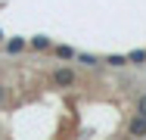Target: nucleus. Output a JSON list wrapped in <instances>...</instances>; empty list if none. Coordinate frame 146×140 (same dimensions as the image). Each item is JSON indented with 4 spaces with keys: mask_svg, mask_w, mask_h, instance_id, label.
<instances>
[{
    "mask_svg": "<svg viewBox=\"0 0 146 140\" xmlns=\"http://www.w3.org/2000/svg\"><path fill=\"white\" fill-rule=\"evenodd\" d=\"M0 97H3V90H0Z\"/></svg>",
    "mask_w": 146,
    "mask_h": 140,
    "instance_id": "9d476101",
    "label": "nucleus"
},
{
    "mask_svg": "<svg viewBox=\"0 0 146 140\" xmlns=\"http://www.w3.org/2000/svg\"><path fill=\"white\" fill-rule=\"evenodd\" d=\"M75 81H78V75H75L72 69H56V72H53V84H56V87H72Z\"/></svg>",
    "mask_w": 146,
    "mask_h": 140,
    "instance_id": "f257e3e1",
    "label": "nucleus"
},
{
    "mask_svg": "<svg viewBox=\"0 0 146 140\" xmlns=\"http://www.w3.org/2000/svg\"><path fill=\"white\" fill-rule=\"evenodd\" d=\"M0 41H3V37H0Z\"/></svg>",
    "mask_w": 146,
    "mask_h": 140,
    "instance_id": "9b49d317",
    "label": "nucleus"
},
{
    "mask_svg": "<svg viewBox=\"0 0 146 140\" xmlns=\"http://www.w3.org/2000/svg\"><path fill=\"white\" fill-rule=\"evenodd\" d=\"M31 47H34V50H47V47H50V37L37 34V37H31Z\"/></svg>",
    "mask_w": 146,
    "mask_h": 140,
    "instance_id": "20e7f679",
    "label": "nucleus"
},
{
    "mask_svg": "<svg viewBox=\"0 0 146 140\" xmlns=\"http://www.w3.org/2000/svg\"><path fill=\"white\" fill-rule=\"evenodd\" d=\"M78 62H84V65H96V56H93V53H81V56H78Z\"/></svg>",
    "mask_w": 146,
    "mask_h": 140,
    "instance_id": "6e6552de",
    "label": "nucleus"
},
{
    "mask_svg": "<svg viewBox=\"0 0 146 140\" xmlns=\"http://www.w3.org/2000/svg\"><path fill=\"white\" fill-rule=\"evenodd\" d=\"M22 47H25V41H22V37H13V41L6 44V50H9V53H19Z\"/></svg>",
    "mask_w": 146,
    "mask_h": 140,
    "instance_id": "423d86ee",
    "label": "nucleus"
},
{
    "mask_svg": "<svg viewBox=\"0 0 146 140\" xmlns=\"http://www.w3.org/2000/svg\"><path fill=\"white\" fill-rule=\"evenodd\" d=\"M127 131H131L134 137H146V118H143V115H134L131 125H127Z\"/></svg>",
    "mask_w": 146,
    "mask_h": 140,
    "instance_id": "f03ea898",
    "label": "nucleus"
},
{
    "mask_svg": "<svg viewBox=\"0 0 146 140\" xmlns=\"http://www.w3.org/2000/svg\"><path fill=\"white\" fill-rule=\"evenodd\" d=\"M137 115H143V118H146V93H143V97H137Z\"/></svg>",
    "mask_w": 146,
    "mask_h": 140,
    "instance_id": "1a4fd4ad",
    "label": "nucleus"
},
{
    "mask_svg": "<svg viewBox=\"0 0 146 140\" xmlns=\"http://www.w3.org/2000/svg\"><path fill=\"white\" fill-rule=\"evenodd\" d=\"M127 62H134V65H146V50H134V53L127 56Z\"/></svg>",
    "mask_w": 146,
    "mask_h": 140,
    "instance_id": "7ed1b4c3",
    "label": "nucleus"
},
{
    "mask_svg": "<svg viewBox=\"0 0 146 140\" xmlns=\"http://www.w3.org/2000/svg\"><path fill=\"white\" fill-rule=\"evenodd\" d=\"M56 56L59 59H75V50L72 47H56Z\"/></svg>",
    "mask_w": 146,
    "mask_h": 140,
    "instance_id": "0eeeda50",
    "label": "nucleus"
},
{
    "mask_svg": "<svg viewBox=\"0 0 146 140\" xmlns=\"http://www.w3.org/2000/svg\"><path fill=\"white\" fill-rule=\"evenodd\" d=\"M106 62H109L112 69H121V65H127V56H118V53H112L109 59H106Z\"/></svg>",
    "mask_w": 146,
    "mask_h": 140,
    "instance_id": "39448f33",
    "label": "nucleus"
}]
</instances>
